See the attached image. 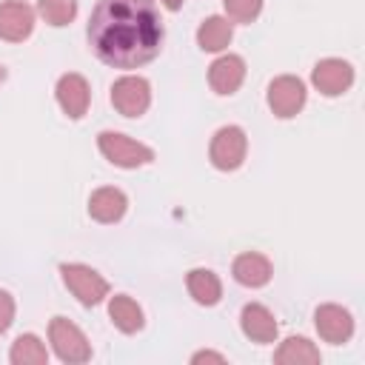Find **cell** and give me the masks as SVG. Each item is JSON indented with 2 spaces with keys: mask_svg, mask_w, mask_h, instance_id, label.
I'll use <instances>...</instances> for the list:
<instances>
[{
  "mask_svg": "<svg viewBox=\"0 0 365 365\" xmlns=\"http://www.w3.org/2000/svg\"><path fill=\"white\" fill-rule=\"evenodd\" d=\"M3 80H6V66L0 63V83H3Z\"/></svg>",
  "mask_w": 365,
  "mask_h": 365,
  "instance_id": "484cf974",
  "label": "cell"
},
{
  "mask_svg": "<svg viewBox=\"0 0 365 365\" xmlns=\"http://www.w3.org/2000/svg\"><path fill=\"white\" fill-rule=\"evenodd\" d=\"M37 14L54 29L68 26L77 17V0H37Z\"/></svg>",
  "mask_w": 365,
  "mask_h": 365,
  "instance_id": "44dd1931",
  "label": "cell"
},
{
  "mask_svg": "<svg viewBox=\"0 0 365 365\" xmlns=\"http://www.w3.org/2000/svg\"><path fill=\"white\" fill-rule=\"evenodd\" d=\"M111 106L123 117H143L151 106V83L140 74H123L111 83Z\"/></svg>",
  "mask_w": 365,
  "mask_h": 365,
  "instance_id": "52a82bcc",
  "label": "cell"
},
{
  "mask_svg": "<svg viewBox=\"0 0 365 365\" xmlns=\"http://www.w3.org/2000/svg\"><path fill=\"white\" fill-rule=\"evenodd\" d=\"M14 311H17L14 297H11L6 288H0V334L11 328V322H14Z\"/></svg>",
  "mask_w": 365,
  "mask_h": 365,
  "instance_id": "603a6c76",
  "label": "cell"
},
{
  "mask_svg": "<svg viewBox=\"0 0 365 365\" xmlns=\"http://www.w3.org/2000/svg\"><path fill=\"white\" fill-rule=\"evenodd\" d=\"M354 66L342 57H325L311 68V83L322 97H339L354 86Z\"/></svg>",
  "mask_w": 365,
  "mask_h": 365,
  "instance_id": "ba28073f",
  "label": "cell"
},
{
  "mask_svg": "<svg viewBox=\"0 0 365 365\" xmlns=\"http://www.w3.org/2000/svg\"><path fill=\"white\" fill-rule=\"evenodd\" d=\"M88 46L111 68H140L163 48V17L157 0H97L88 29Z\"/></svg>",
  "mask_w": 365,
  "mask_h": 365,
  "instance_id": "6da1fadb",
  "label": "cell"
},
{
  "mask_svg": "<svg viewBox=\"0 0 365 365\" xmlns=\"http://www.w3.org/2000/svg\"><path fill=\"white\" fill-rule=\"evenodd\" d=\"M34 31V9L23 0H3L0 3V40L23 43Z\"/></svg>",
  "mask_w": 365,
  "mask_h": 365,
  "instance_id": "8fae6325",
  "label": "cell"
},
{
  "mask_svg": "<svg viewBox=\"0 0 365 365\" xmlns=\"http://www.w3.org/2000/svg\"><path fill=\"white\" fill-rule=\"evenodd\" d=\"M9 362L11 365H46L48 362L46 342L37 334H20L9 348Z\"/></svg>",
  "mask_w": 365,
  "mask_h": 365,
  "instance_id": "ffe728a7",
  "label": "cell"
},
{
  "mask_svg": "<svg viewBox=\"0 0 365 365\" xmlns=\"http://www.w3.org/2000/svg\"><path fill=\"white\" fill-rule=\"evenodd\" d=\"M97 148L117 168H140V165L154 163V148L151 145L137 143V140H131L128 134H120V131H100L97 134Z\"/></svg>",
  "mask_w": 365,
  "mask_h": 365,
  "instance_id": "7a4b0ae2",
  "label": "cell"
},
{
  "mask_svg": "<svg viewBox=\"0 0 365 365\" xmlns=\"http://www.w3.org/2000/svg\"><path fill=\"white\" fill-rule=\"evenodd\" d=\"M200 362H217V365H222L225 362V354H217V351H197V354H191V365H200Z\"/></svg>",
  "mask_w": 365,
  "mask_h": 365,
  "instance_id": "cb8c5ba5",
  "label": "cell"
},
{
  "mask_svg": "<svg viewBox=\"0 0 365 365\" xmlns=\"http://www.w3.org/2000/svg\"><path fill=\"white\" fill-rule=\"evenodd\" d=\"M231 23H254L262 11V0H222Z\"/></svg>",
  "mask_w": 365,
  "mask_h": 365,
  "instance_id": "7402d4cb",
  "label": "cell"
},
{
  "mask_svg": "<svg viewBox=\"0 0 365 365\" xmlns=\"http://www.w3.org/2000/svg\"><path fill=\"white\" fill-rule=\"evenodd\" d=\"M314 325L322 342L328 345H345L354 336V317L348 308L336 302H322L314 311Z\"/></svg>",
  "mask_w": 365,
  "mask_h": 365,
  "instance_id": "9c48e42d",
  "label": "cell"
},
{
  "mask_svg": "<svg viewBox=\"0 0 365 365\" xmlns=\"http://www.w3.org/2000/svg\"><path fill=\"white\" fill-rule=\"evenodd\" d=\"M185 288H188L191 299L205 308H211L222 299V282L211 268H191L185 274Z\"/></svg>",
  "mask_w": 365,
  "mask_h": 365,
  "instance_id": "2e32d148",
  "label": "cell"
},
{
  "mask_svg": "<svg viewBox=\"0 0 365 365\" xmlns=\"http://www.w3.org/2000/svg\"><path fill=\"white\" fill-rule=\"evenodd\" d=\"M231 277H234L240 285H245V288H262V285L271 282L274 265H271V259H268L265 254H259V251H242V254H237L234 262H231Z\"/></svg>",
  "mask_w": 365,
  "mask_h": 365,
  "instance_id": "9a60e30c",
  "label": "cell"
},
{
  "mask_svg": "<svg viewBox=\"0 0 365 365\" xmlns=\"http://www.w3.org/2000/svg\"><path fill=\"white\" fill-rule=\"evenodd\" d=\"M60 277H63L66 288L77 297V302L86 305V308L100 305L111 291L108 279L100 271H94L91 265H83V262H63L60 265Z\"/></svg>",
  "mask_w": 365,
  "mask_h": 365,
  "instance_id": "3957f363",
  "label": "cell"
},
{
  "mask_svg": "<svg viewBox=\"0 0 365 365\" xmlns=\"http://www.w3.org/2000/svg\"><path fill=\"white\" fill-rule=\"evenodd\" d=\"M160 3H163V6L168 9V11H177V9L182 6V0H160Z\"/></svg>",
  "mask_w": 365,
  "mask_h": 365,
  "instance_id": "d4e9b609",
  "label": "cell"
},
{
  "mask_svg": "<svg viewBox=\"0 0 365 365\" xmlns=\"http://www.w3.org/2000/svg\"><path fill=\"white\" fill-rule=\"evenodd\" d=\"M231 37H234V23L222 14L205 17L197 29V46L202 51H222V48H228Z\"/></svg>",
  "mask_w": 365,
  "mask_h": 365,
  "instance_id": "ac0fdd59",
  "label": "cell"
},
{
  "mask_svg": "<svg viewBox=\"0 0 365 365\" xmlns=\"http://www.w3.org/2000/svg\"><path fill=\"white\" fill-rule=\"evenodd\" d=\"M319 359H322V354L308 336H288L274 351L277 365H317Z\"/></svg>",
  "mask_w": 365,
  "mask_h": 365,
  "instance_id": "d6986e66",
  "label": "cell"
},
{
  "mask_svg": "<svg viewBox=\"0 0 365 365\" xmlns=\"http://www.w3.org/2000/svg\"><path fill=\"white\" fill-rule=\"evenodd\" d=\"M240 328L257 345H271V342H277V334H279V325H277L274 314L262 302L242 305V311H240Z\"/></svg>",
  "mask_w": 365,
  "mask_h": 365,
  "instance_id": "7c38bea8",
  "label": "cell"
},
{
  "mask_svg": "<svg viewBox=\"0 0 365 365\" xmlns=\"http://www.w3.org/2000/svg\"><path fill=\"white\" fill-rule=\"evenodd\" d=\"M54 97H57V106L63 108V114H66L68 120H80V117H86V111H88L91 86H88V80H86L83 74L68 71V74H63V77L57 80Z\"/></svg>",
  "mask_w": 365,
  "mask_h": 365,
  "instance_id": "30bf717a",
  "label": "cell"
},
{
  "mask_svg": "<svg viewBox=\"0 0 365 365\" xmlns=\"http://www.w3.org/2000/svg\"><path fill=\"white\" fill-rule=\"evenodd\" d=\"M265 100H268V108L274 111V117L291 120V117H297L305 108L308 88H305V83L297 74H279V77H274L268 83Z\"/></svg>",
  "mask_w": 365,
  "mask_h": 365,
  "instance_id": "8992f818",
  "label": "cell"
},
{
  "mask_svg": "<svg viewBox=\"0 0 365 365\" xmlns=\"http://www.w3.org/2000/svg\"><path fill=\"white\" fill-rule=\"evenodd\" d=\"M245 80V60L240 54H220L208 66V86L214 94L228 97L234 94Z\"/></svg>",
  "mask_w": 365,
  "mask_h": 365,
  "instance_id": "4fadbf2b",
  "label": "cell"
},
{
  "mask_svg": "<svg viewBox=\"0 0 365 365\" xmlns=\"http://www.w3.org/2000/svg\"><path fill=\"white\" fill-rule=\"evenodd\" d=\"M48 342L57 354L60 362H68V365H83L91 359V342L88 336L66 317H51L48 322Z\"/></svg>",
  "mask_w": 365,
  "mask_h": 365,
  "instance_id": "277c9868",
  "label": "cell"
},
{
  "mask_svg": "<svg viewBox=\"0 0 365 365\" xmlns=\"http://www.w3.org/2000/svg\"><path fill=\"white\" fill-rule=\"evenodd\" d=\"M248 154V137L240 125H222L214 131L208 143V160L217 171H237L245 163Z\"/></svg>",
  "mask_w": 365,
  "mask_h": 365,
  "instance_id": "5b68a950",
  "label": "cell"
},
{
  "mask_svg": "<svg viewBox=\"0 0 365 365\" xmlns=\"http://www.w3.org/2000/svg\"><path fill=\"white\" fill-rule=\"evenodd\" d=\"M108 317L114 322V328L120 334H137L143 331L145 325V317H143V308L137 305V299H131L128 294H114L108 299Z\"/></svg>",
  "mask_w": 365,
  "mask_h": 365,
  "instance_id": "e0dca14e",
  "label": "cell"
},
{
  "mask_svg": "<svg viewBox=\"0 0 365 365\" xmlns=\"http://www.w3.org/2000/svg\"><path fill=\"white\" fill-rule=\"evenodd\" d=\"M125 211H128V197L114 185H100L88 197V217L94 222H103V225L120 222Z\"/></svg>",
  "mask_w": 365,
  "mask_h": 365,
  "instance_id": "5bb4252c",
  "label": "cell"
}]
</instances>
